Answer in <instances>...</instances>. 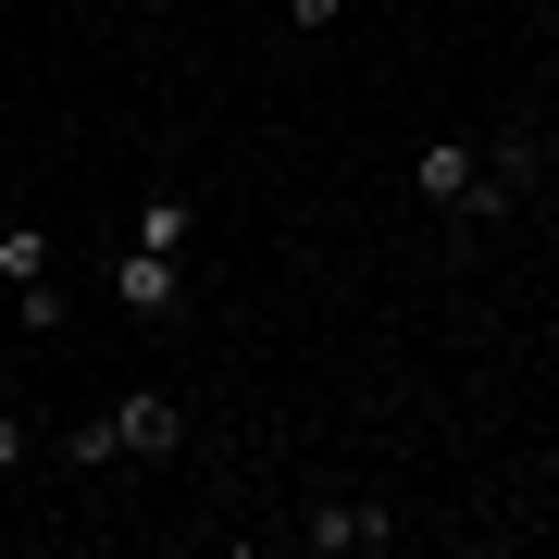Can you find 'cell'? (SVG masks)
I'll use <instances>...</instances> for the list:
<instances>
[{
    "mask_svg": "<svg viewBox=\"0 0 559 559\" xmlns=\"http://www.w3.org/2000/svg\"><path fill=\"white\" fill-rule=\"evenodd\" d=\"M0 286H13V323L50 336L62 323V261H50V224H0Z\"/></svg>",
    "mask_w": 559,
    "mask_h": 559,
    "instance_id": "1",
    "label": "cell"
},
{
    "mask_svg": "<svg viewBox=\"0 0 559 559\" xmlns=\"http://www.w3.org/2000/svg\"><path fill=\"white\" fill-rule=\"evenodd\" d=\"M411 200H423V212H448V224H485V150L423 138V150H411Z\"/></svg>",
    "mask_w": 559,
    "mask_h": 559,
    "instance_id": "2",
    "label": "cell"
},
{
    "mask_svg": "<svg viewBox=\"0 0 559 559\" xmlns=\"http://www.w3.org/2000/svg\"><path fill=\"white\" fill-rule=\"evenodd\" d=\"M299 547L311 559H385L399 547V510L385 498H323V510H299Z\"/></svg>",
    "mask_w": 559,
    "mask_h": 559,
    "instance_id": "3",
    "label": "cell"
},
{
    "mask_svg": "<svg viewBox=\"0 0 559 559\" xmlns=\"http://www.w3.org/2000/svg\"><path fill=\"white\" fill-rule=\"evenodd\" d=\"M547 187V138H522V124H498V150H485V224H498L510 200H535Z\"/></svg>",
    "mask_w": 559,
    "mask_h": 559,
    "instance_id": "4",
    "label": "cell"
},
{
    "mask_svg": "<svg viewBox=\"0 0 559 559\" xmlns=\"http://www.w3.org/2000/svg\"><path fill=\"white\" fill-rule=\"evenodd\" d=\"M112 423H124V460H175V448H187V411L162 399V385H138V399H112Z\"/></svg>",
    "mask_w": 559,
    "mask_h": 559,
    "instance_id": "5",
    "label": "cell"
},
{
    "mask_svg": "<svg viewBox=\"0 0 559 559\" xmlns=\"http://www.w3.org/2000/svg\"><path fill=\"white\" fill-rule=\"evenodd\" d=\"M112 299H124V311H175V299H187V261H175V249H124V261H112Z\"/></svg>",
    "mask_w": 559,
    "mask_h": 559,
    "instance_id": "6",
    "label": "cell"
},
{
    "mask_svg": "<svg viewBox=\"0 0 559 559\" xmlns=\"http://www.w3.org/2000/svg\"><path fill=\"white\" fill-rule=\"evenodd\" d=\"M187 237H200L187 187H150V200H138V224H124V249H175V261H187Z\"/></svg>",
    "mask_w": 559,
    "mask_h": 559,
    "instance_id": "7",
    "label": "cell"
},
{
    "mask_svg": "<svg viewBox=\"0 0 559 559\" xmlns=\"http://www.w3.org/2000/svg\"><path fill=\"white\" fill-rule=\"evenodd\" d=\"M62 460H75V473H112L124 460V423L100 411V423H62Z\"/></svg>",
    "mask_w": 559,
    "mask_h": 559,
    "instance_id": "8",
    "label": "cell"
},
{
    "mask_svg": "<svg viewBox=\"0 0 559 559\" xmlns=\"http://www.w3.org/2000/svg\"><path fill=\"white\" fill-rule=\"evenodd\" d=\"M25 460H38V423H25V411H0V485H13Z\"/></svg>",
    "mask_w": 559,
    "mask_h": 559,
    "instance_id": "9",
    "label": "cell"
},
{
    "mask_svg": "<svg viewBox=\"0 0 559 559\" xmlns=\"http://www.w3.org/2000/svg\"><path fill=\"white\" fill-rule=\"evenodd\" d=\"M336 13H348V0H286V25H299V38H323Z\"/></svg>",
    "mask_w": 559,
    "mask_h": 559,
    "instance_id": "10",
    "label": "cell"
},
{
    "mask_svg": "<svg viewBox=\"0 0 559 559\" xmlns=\"http://www.w3.org/2000/svg\"><path fill=\"white\" fill-rule=\"evenodd\" d=\"M547 485H559V448H547Z\"/></svg>",
    "mask_w": 559,
    "mask_h": 559,
    "instance_id": "11",
    "label": "cell"
},
{
    "mask_svg": "<svg viewBox=\"0 0 559 559\" xmlns=\"http://www.w3.org/2000/svg\"><path fill=\"white\" fill-rule=\"evenodd\" d=\"M547 187H559V150H547Z\"/></svg>",
    "mask_w": 559,
    "mask_h": 559,
    "instance_id": "12",
    "label": "cell"
}]
</instances>
